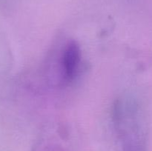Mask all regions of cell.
Here are the masks:
<instances>
[{
	"label": "cell",
	"instance_id": "1",
	"mask_svg": "<svg viewBox=\"0 0 152 151\" xmlns=\"http://www.w3.org/2000/svg\"><path fill=\"white\" fill-rule=\"evenodd\" d=\"M81 62L80 46L74 41H69L64 47L60 57L61 76L65 82H71L77 75Z\"/></svg>",
	"mask_w": 152,
	"mask_h": 151
},
{
	"label": "cell",
	"instance_id": "2",
	"mask_svg": "<svg viewBox=\"0 0 152 151\" xmlns=\"http://www.w3.org/2000/svg\"><path fill=\"white\" fill-rule=\"evenodd\" d=\"M36 151H65L63 149H62L59 147H55V146H45V147L39 148Z\"/></svg>",
	"mask_w": 152,
	"mask_h": 151
}]
</instances>
